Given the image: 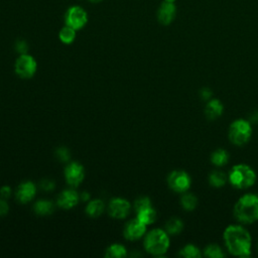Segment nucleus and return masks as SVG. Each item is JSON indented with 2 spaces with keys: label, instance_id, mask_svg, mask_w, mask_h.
I'll list each match as a JSON object with an SVG mask.
<instances>
[{
  "label": "nucleus",
  "instance_id": "7c9ffc66",
  "mask_svg": "<svg viewBox=\"0 0 258 258\" xmlns=\"http://www.w3.org/2000/svg\"><path fill=\"white\" fill-rule=\"evenodd\" d=\"M11 196V187L9 185H4L0 188V198L1 199H8Z\"/></svg>",
  "mask_w": 258,
  "mask_h": 258
},
{
  "label": "nucleus",
  "instance_id": "6ab92c4d",
  "mask_svg": "<svg viewBox=\"0 0 258 258\" xmlns=\"http://www.w3.org/2000/svg\"><path fill=\"white\" fill-rule=\"evenodd\" d=\"M76 29L66 25L63 26L59 32H58V38L59 40L64 44H71L76 39Z\"/></svg>",
  "mask_w": 258,
  "mask_h": 258
},
{
  "label": "nucleus",
  "instance_id": "b1692460",
  "mask_svg": "<svg viewBox=\"0 0 258 258\" xmlns=\"http://www.w3.org/2000/svg\"><path fill=\"white\" fill-rule=\"evenodd\" d=\"M180 203H181V206L184 210L186 211H192L197 204H198V200L196 198L195 195L192 194H189V192H185L182 197H181V200H180Z\"/></svg>",
  "mask_w": 258,
  "mask_h": 258
},
{
  "label": "nucleus",
  "instance_id": "423d86ee",
  "mask_svg": "<svg viewBox=\"0 0 258 258\" xmlns=\"http://www.w3.org/2000/svg\"><path fill=\"white\" fill-rule=\"evenodd\" d=\"M88 22L87 11L81 6H71L64 14V23L66 25L80 30L86 26Z\"/></svg>",
  "mask_w": 258,
  "mask_h": 258
},
{
  "label": "nucleus",
  "instance_id": "6e6552de",
  "mask_svg": "<svg viewBox=\"0 0 258 258\" xmlns=\"http://www.w3.org/2000/svg\"><path fill=\"white\" fill-rule=\"evenodd\" d=\"M190 177L183 170H173L167 177L169 187L176 192H185L190 186Z\"/></svg>",
  "mask_w": 258,
  "mask_h": 258
},
{
  "label": "nucleus",
  "instance_id": "2f4dec72",
  "mask_svg": "<svg viewBox=\"0 0 258 258\" xmlns=\"http://www.w3.org/2000/svg\"><path fill=\"white\" fill-rule=\"evenodd\" d=\"M8 211H9V206L7 202L4 199H0V217L6 215Z\"/></svg>",
  "mask_w": 258,
  "mask_h": 258
},
{
  "label": "nucleus",
  "instance_id": "c85d7f7f",
  "mask_svg": "<svg viewBox=\"0 0 258 258\" xmlns=\"http://www.w3.org/2000/svg\"><path fill=\"white\" fill-rule=\"evenodd\" d=\"M15 50L19 53V54H24L27 53L28 51V44L25 40L23 39H18L15 43Z\"/></svg>",
  "mask_w": 258,
  "mask_h": 258
},
{
  "label": "nucleus",
  "instance_id": "72a5a7b5",
  "mask_svg": "<svg viewBox=\"0 0 258 258\" xmlns=\"http://www.w3.org/2000/svg\"><path fill=\"white\" fill-rule=\"evenodd\" d=\"M90 198H91V196H90V194H89L88 191H84V192H82L81 196H80V200H82V201H84V202L90 201Z\"/></svg>",
  "mask_w": 258,
  "mask_h": 258
},
{
  "label": "nucleus",
  "instance_id": "39448f33",
  "mask_svg": "<svg viewBox=\"0 0 258 258\" xmlns=\"http://www.w3.org/2000/svg\"><path fill=\"white\" fill-rule=\"evenodd\" d=\"M251 134L252 129L250 122L243 119H238L234 121L229 127V139L232 143L238 146L247 143L251 137Z\"/></svg>",
  "mask_w": 258,
  "mask_h": 258
},
{
  "label": "nucleus",
  "instance_id": "f257e3e1",
  "mask_svg": "<svg viewBox=\"0 0 258 258\" xmlns=\"http://www.w3.org/2000/svg\"><path fill=\"white\" fill-rule=\"evenodd\" d=\"M224 241L231 254L236 256H248L250 254L251 237L242 226H229L224 232Z\"/></svg>",
  "mask_w": 258,
  "mask_h": 258
},
{
  "label": "nucleus",
  "instance_id": "c9c22d12",
  "mask_svg": "<svg viewBox=\"0 0 258 258\" xmlns=\"http://www.w3.org/2000/svg\"><path fill=\"white\" fill-rule=\"evenodd\" d=\"M91 3H100V2H102L103 0H89Z\"/></svg>",
  "mask_w": 258,
  "mask_h": 258
},
{
  "label": "nucleus",
  "instance_id": "4468645a",
  "mask_svg": "<svg viewBox=\"0 0 258 258\" xmlns=\"http://www.w3.org/2000/svg\"><path fill=\"white\" fill-rule=\"evenodd\" d=\"M80 201V196L79 194L73 189V188H68L64 189L57 198V205L58 207L64 209V210H70L74 208L75 206L78 205Z\"/></svg>",
  "mask_w": 258,
  "mask_h": 258
},
{
  "label": "nucleus",
  "instance_id": "f704fd0d",
  "mask_svg": "<svg viewBox=\"0 0 258 258\" xmlns=\"http://www.w3.org/2000/svg\"><path fill=\"white\" fill-rule=\"evenodd\" d=\"M253 122H258V112H255L252 116H251V118H250Z\"/></svg>",
  "mask_w": 258,
  "mask_h": 258
},
{
  "label": "nucleus",
  "instance_id": "9d476101",
  "mask_svg": "<svg viewBox=\"0 0 258 258\" xmlns=\"http://www.w3.org/2000/svg\"><path fill=\"white\" fill-rule=\"evenodd\" d=\"M131 205L123 198H114L109 203V215L114 219H124L130 213Z\"/></svg>",
  "mask_w": 258,
  "mask_h": 258
},
{
  "label": "nucleus",
  "instance_id": "f03ea898",
  "mask_svg": "<svg viewBox=\"0 0 258 258\" xmlns=\"http://www.w3.org/2000/svg\"><path fill=\"white\" fill-rule=\"evenodd\" d=\"M236 219L244 224L253 223L258 220V197L247 194L241 197L234 207Z\"/></svg>",
  "mask_w": 258,
  "mask_h": 258
},
{
  "label": "nucleus",
  "instance_id": "a878e982",
  "mask_svg": "<svg viewBox=\"0 0 258 258\" xmlns=\"http://www.w3.org/2000/svg\"><path fill=\"white\" fill-rule=\"evenodd\" d=\"M205 255L207 257H211V258H221L224 257V253L222 251V249L217 246V245H209L205 248L204 251Z\"/></svg>",
  "mask_w": 258,
  "mask_h": 258
},
{
  "label": "nucleus",
  "instance_id": "9b49d317",
  "mask_svg": "<svg viewBox=\"0 0 258 258\" xmlns=\"http://www.w3.org/2000/svg\"><path fill=\"white\" fill-rule=\"evenodd\" d=\"M146 232V225L139 221L137 218L130 220L124 228L123 234L127 240L136 241L139 240Z\"/></svg>",
  "mask_w": 258,
  "mask_h": 258
},
{
  "label": "nucleus",
  "instance_id": "1a4fd4ad",
  "mask_svg": "<svg viewBox=\"0 0 258 258\" xmlns=\"http://www.w3.org/2000/svg\"><path fill=\"white\" fill-rule=\"evenodd\" d=\"M64 178L69 185L77 187L85 178L84 166L78 161L70 162L64 168Z\"/></svg>",
  "mask_w": 258,
  "mask_h": 258
},
{
  "label": "nucleus",
  "instance_id": "20e7f679",
  "mask_svg": "<svg viewBox=\"0 0 258 258\" xmlns=\"http://www.w3.org/2000/svg\"><path fill=\"white\" fill-rule=\"evenodd\" d=\"M229 180L231 184L239 189L250 187L256 180L254 170L246 164H237L233 166L229 172Z\"/></svg>",
  "mask_w": 258,
  "mask_h": 258
},
{
  "label": "nucleus",
  "instance_id": "dca6fc26",
  "mask_svg": "<svg viewBox=\"0 0 258 258\" xmlns=\"http://www.w3.org/2000/svg\"><path fill=\"white\" fill-rule=\"evenodd\" d=\"M104 210H105V205L103 201L99 199L90 201L86 207V213L92 218L99 217L104 212Z\"/></svg>",
  "mask_w": 258,
  "mask_h": 258
},
{
  "label": "nucleus",
  "instance_id": "473e14b6",
  "mask_svg": "<svg viewBox=\"0 0 258 258\" xmlns=\"http://www.w3.org/2000/svg\"><path fill=\"white\" fill-rule=\"evenodd\" d=\"M200 95L202 97V99L204 100H210V98L212 97V91L209 88H203L200 92Z\"/></svg>",
  "mask_w": 258,
  "mask_h": 258
},
{
  "label": "nucleus",
  "instance_id": "412c9836",
  "mask_svg": "<svg viewBox=\"0 0 258 258\" xmlns=\"http://www.w3.org/2000/svg\"><path fill=\"white\" fill-rule=\"evenodd\" d=\"M229 160V154L224 149H217L212 153L211 161L216 166H223Z\"/></svg>",
  "mask_w": 258,
  "mask_h": 258
},
{
  "label": "nucleus",
  "instance_id": "cd10ccee",
  "mask_svg": "<svg viewBox=\"0 0 258 258\" xmlns=\"http://www.w3.org/2000/svg\"><path fill=\"white\" fill-rule=\"evenodd\" d=\"M55 155L57 157L58 160L62 161V162H68L71 158V153H70V150L67 148V147H58L55 151Z\"/></svg>",
  "mask_w": 258,
  "mask_h": 258
},
{
  "label": "nucleus",
  "instance_id": "aec40b11",
  "mask_svg": "<svg viewBox=\"0 0 258 258\" xmlns=\"http://www.w3.org/2000/svg\"><path fill=\"white\" fill-rule=\"evenodd\" d=\"M127 255L126 248L121 244H112L106 250L105 257L109 258H122Z\"/></svg>",
  "mask_w": 258,
  "mask_h": 258
},
{
  "label": "nucleus",
  "instance_id": "c756f323",
  "mask_svg": "<svg viewBox=\"0 0 258 258\" xmlns=\"http://www.w3.org/2000/svg\"><path fill=\"white\" fill-rule=\"evenodd\" d=\"M39 186L43 190H51L54 188V182L49 179H42L39 183Z\"/></svg>",
  "mask_w": 258,
  "mask_h": 258
},
{
  "label": "nucleus",
  "instance_id": "7ed1b4c3",
  "mask_svg": "<svg viewBox=\"0 0 258 258\" xmlns=\"http://www.w3.org/2000/svg\"><path fill=\"white\" fill-rule=\"evenodd\" d=\"M169 247V238L167 232L161 229L151 230L144 239L145 250L155 256L164 254Z\"/></svg>",
  "mask_w": 258,
  "mask_h": 258
},
{
  "label": "nucleus",
  "instance_id": "393cba45",
  "mask_svg": "<svg viewBox=\"0 0 258 258\" xmlns=\"http://www.w3.org/2000/svg\"><path fill=\"white\" fill-rule=\"evenodd\" d=\"M179 255L183 257H188V258H196V257H201V252L198 247L194 245H186L184 246L180 251Z\"/></svg>",
  "mask_w": 258,
  "mask_h": 258
},
{
  "label": "nucleus",
  "instance_id": "5701e85b",
  "mask_svg": "<svg viewBox=\"0 0 258 258\" xmlns=\"http://www.w3.org/2000/svg\"><path fill=\"white\" fill-rule=\"evenodd\" d=\"M182 228H183V224L177 218H171L165 224L166 232L169 235H177V234H179L181 232Z\"/></svg>",
  "mask_w": 258,
  "mask_h": 258
},
{
  "label": "nucleus",
  "instance_id": "0eeeda50",
  "mask_svg": "<svg viewBox=\"0 0 258 258\" xmlns=\"http://www.w3.org/2000/svg\"><path fill=\"white\" fill-rule=\"evenodd\" d=\"M37 70V62L28 53L20 54L15 61V73L22 79H29L34 76Z\"/></svg>",
  "mask_w": 258,
  "mask_h": 258
},
{
  "label": "nucleus",
  "instance_id": "ddd939ff",
  "mask_svg": "<svg viewBox=\"0 0 258 258\" xmlns=\"http://www.w3.org/2000/svg\"><path fill=\"white\" fill-rule=\"evenodd\" d=\"M36 194V186L35 184L30 181V180H26L21 182L15 192L16 199L19 203L21 204H26L28 202H30Z\"/></svg>",
  "mask_w": 258,
  "mask_h": 258
},
{
  "label": "nucleus",
  "instance_id": "2eb2a0df",
  "mask_svg": "<svg viewBox=\"0 0 258 258\" xmlns=\"http://www.w3.org/2000/svg\"><path fill=\"white\" fill-rule=\"evenodd\" d=\"M223 110H224V107H223V104L221 103V101H219L217 99H213L208 102L206 109H205V113H206V116L208 119L214 120L222 115Z\"/></svg>",
  "mask_w": 258,
  "mask_h": 258
},
{
  "label": "nucleus",
  "instance_id": "e433bc0d",
  "mask_svg": "<svg viewBox=\"0 0 258 258\" xmlns=\"http://www.w3.org/2000/svg\"><path fill=\"white\" fill-rule=\"evenodd\" d=\"M163 1H165V2H169V3H175V1H176V0H163Z\"/></svg>",
  "mask_w": 258,
  "mask_h": 258
},
{
  "label": "nucleus",
  "instance_id": "bb28decb",
  "mask_svg": "<svg viewBox=\"0 0 258 258\" xmlns=\"http://www.w3.org/2000/svg\"><path fill=\"white\" fill-rule=\"evenodd\" d=\"M151 201L149 198L147 197H141L139 199H137L134 203V209H135V212H139L145 208H148V207H151Z\"/></svg>",
  "mask_w": 258,
  "mask_h": 258
},
{
  "label": "nucleus",
  "instance_id": "a211bd4d",
  "mask_svg": "<svg viewBox=\"0 0 258 258\" xmlns=\"http://www.w3.org/2000/svg\"><path fill=\"white\" fill-rule=\"evenodd\" d=\"M33 210L38 215H49L53 211V204L48 200H39L34 204Z\"/></svg>",
  "mask_w": 258,
  "mask_h": 258
},
{
  "label": "nucleus",
  "instance_id": "f3484780",
  "mask_svg": "<svg viewBox=\"0 0 258 258\" xmlns=\"http://www.w3.org/2000/svg\"><path fill=\"white\" fill-rule=\"evenodd\" d=\"M136 214H137L136 218L139 221H141L143 224H145L146 226L154 223V221L156 220V212L152 208V206L148 207V208H145V209L137 212Z\"/></svg>",
  "mask_w": 258,
  "mask_h": 258
},
{
  "label": "nucleus",
  "instance_id": "f8f14e48",
  "mask_svg": "<svg viewBox=\"0 0 258 258\" xmlns=\"http://www.w3.org/2000/svg\"><path fill=\"white\" fill-rule=\"evenodd\" d=\"M176 6L174 3L163 1L157 10V20L162 25H169L175 18Z\"/></svg>",
  "mask_w": 258,
  "mask_h": 258
},
{
  "label": "nucleus",
  "instance_id": "4be33fe9",
  "mask_svg": "<svg viewBox=\"0 0 258 258\" xmlns=\"http://www.w3.org/2000/svg\"><path fill=\"white\" fill-rule=\"evenodd\" d=\"M209 181L214 187H222L227 181V176L223 171L214 170L209 175Z\"/></svg>",
  "mask_w": 258,
  "mask_h": 258
}]
</instances>
